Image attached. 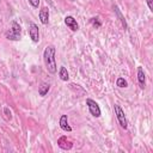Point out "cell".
<instances>
[{"label": "cell", "mask_w": 153, "mask_h": 153, "mask_svg": "<svg viewBox=\"0 0 153 153\" xmlns=\"http://www.w3.org/2000/svg\"><path fill=\"white\" fill-rule=\"evenodd\" d=\"M147 2V6L149 8V11H153V0H146Z\"/></svg>", "instance_id": "17"}, {"label": "cell", "mask_w": 153, "mask_h": 153, "mask_svg": "<svg viewBox=\"0 0 153 153\" xmlns=\"http://www.w3.org/2000/svg\"><path fill=\"white\" fill-rule=\"evenodd\" d=\"M71 1H73V0H71Z\"/></svg>", "instance_id": "19"}, {"label": "cell", "mask_w": 153, "mask_h": 153, "mask_svg": "<svg viewBox=\"0 0 153 153\" xmlns=\"http://www.w3.org/2000/svg\"><path fill=\"white\" fill-rule=\"evenodd\" d=\"M116 86L120 87V88H126V87H128V82H127V80L124 78L118 76L116 79Z\"/></svg>", "instance_id": "14"}, {"label": "cell", "mask_w": 153, "mask_h": 153, "mask_svg": "<svg viewBox=\"0 0 153 153\" xmlns=\"http://www.w3.org/2000/svg\"><path fill=\"white\" fill-rule=\"evenodd\" d=\"M27 32H29V36H30L31 41L33 43H38V41H39V29H38V25L35 24L33 22H30L29 23Z\"/></svg>", "instance_id": "5"}, {"label": "cell", "mask_w": 153, "mask_h": 153, "mask_svg": "<svg viewBox=\"0 0 153 153\" xmlns=\"http://www.w3.org/2000/svg\"><path fill=\"white\" fill-rule=\"evenodd\" d=\"M57 145H59L60 148H62V149H65V151H68V149H71V148L73 147L72 141H69L66 136H61V137L57 140Z\"/></svg>", "instance_id": "9"}, {"label": "cell", "mask_w": 153, "mask_h": 153, "mask_svg": "<svg viewBox=\"0 0 153 153\" xmlns=\"http://www.w3.org/2000/svg\"><path fill=\"white\" fill-rule=\"evenodd\" d=\"M90 23H91L96 29H99V27L102 26V22L99 20L98 17H93V18H91V19H90Z\"/></svg>", "instance_id": "15"}, {"label": "cell", "mask_w": 153, "mask_h": 153, "mask_svg": "<svg viewBox=\"0 0 153 153\" xmlns=\"http://www.w3.org/2000/svg\"><path fill=\"white\" fill-rule=\"evenodd\" d=\"M114 111H115V115H116V118H117V122H118L120 127L122 129H127L128 128V121H127V117L124 115L123 109L118 104H115L114 105Z\"/></svg>", "instance_id": "3"}, {"label": "cell", "mask_w": 153, "mask_h": 153, "mask_svg": "<svg viewBox=\"0 0 153 153\" xmlns=\"http://www.w3.org/2000/svg\"><path fill=\"white\" fill-rule=\"evenodd\" d=\"M29 1V4L33 7V8H38V6H39V0H27Z\"/></svg>", "instance_id": "16"}, {"label": "cell", "mask_w": 153, "mask_h": 153, "mask_svg": "<svg viewBox=\"0 0 153 153\" xmlns=\"http://www.w3.org/2000/svg\"><path fill=\"white\" fill-rule=\"evenodd\" d=\"M38 18L43 25H47L49 23V7L43 6L38 12Z\"/></svg>", "instance_id": "7"}, {"label": "cell", "mask_w": 153, "mask_h": 153, "mask_svg": "<svg viewBox=\"0 0 153 153\" xmlns=\"http://www.w3.org/2000/svg\"><path fill=\"white\" fill-rule=\"evenodd\" d=\"M59 78L62 81H68L69 80V73H68V71H67V68L65 66H61L59 68Z\"/></svg>", "instance_id": "12"}, {"label": "cell", "mask_w": 153, "mask_h": 153, "mask_svg": "<svg viewBox=\"0 0 153 153\" xmlns=\"http://www.w3.org/2000/svg\"><path fill=\"white\" fill-rule=\"evenodd\" d=\"M59 124H60V128L63 130V131H72V127L69 126L68 123V116L67 115H61L60 120H59Z\"/></svg>", "instance_id": "8"}, {"label": "cell", "mask_w": 153, "mask_h": 153, "mask_svg": "<svg viewBox=\"0 0 153 153\" xmlns=\"http://www.w3.org/2000/svg\"><path fill=\"white\" fill-rule=\"evenodd\" d=\"M86 105H87V108H88L90 114H91L93 117H96V118L100 117L102 111H100V108H99V105H98V103H97L96 100H93V99H91V98H86Z\"/></svg>", "instance_id": "4"}, {"label": "cell", "mask_w": 153, "mask_h": 153, "mask_svg": "<svg viewBox=\"0 0 153 153\" xmlns=\"http://www.w3.org/2000/svg\"><path fill=\"white\" fill-rule=\"evenodd\" d=\"M114 11H115V13H116V16H117L118 20L121 22V24H122V27H123L124 30H127V29H128V24H127V22H126V18L123 17L122 12L120 11V8H118L116 5H114Z\"/></svg>", "instance_id": "11"}, {"label": "cell", "mask_w": 153, "mask_h": 153, "mask_svg": "<svg viewBox=\"0 0 153 153\" xmlns=\"http://www.w3.org/2000/svg\"><path fill=\"white\" fill-rule=\"evenodd\" d=\"M137 81H139L140 87L145 88V86H146V75H145V72H143L142 67H137Z\"/></svg>", "instance_id": "10"}, {"label": "cell", "mask_w": 153, "mask_h": 153, "mask_svg": "<svg viewBox=\"0 0 153 153\" xmlns=\"http://www.w3.org/2000/svg\"><path fill=\"white\" fill-rule=\"evenodd\" d=\"M55 54H56V49L53 44L47 45L44 51H43V61H44V65H45L48 73H50V74L57 73V65H56Z\"/></svg>", "instance_id": "1"}, {"label": "cell", "mask_w": 153, "mask_h": 153, "mask_svg": "<svg viewBox=\"0 0 153 153\" xmlns=\"http://www.w3.org/2000/svg\"><path fill=\"white\" fill-rule=\"evenodd\" d=\"M63 22H65L66 26H67L68 29H71L73 32H75V31L79 30V24H78L76 19H75L73 16H66L65 19H63Z\"/></svg>", "instance_id": "6"}, {"label": "cell", "mask_w": 153, "mask_h": 153, "mask_svg": "<svg viewBox=\"0 0 153 153\" xmlns=\"http://www.w3.org/2000/svg\"><path fill=\"white\" fill-rule=\"evenodd\" d=\"M4 112H5V114H6V116L11 120V117H12V116H11V111H10V109H8V108H4Z\"/></svg>", "instance_id": "18"}, {"label": "cell", "mask_w": 153, "mask_h": 153, "mask_svg": "<svg viewBox=\"0 0 153 153\" xmlns=\"http://www.w3.org/2000/svg\"><path fill=\"white\" fill-rule=\"evenodd\" d=\"M49 90H50V84L49 82H42L38 87V94L41 97H44L49 92Z\"/></svg>", "instance_id": "13"}, {"label": "cell", "mask_w": 153, "mask_h": 153, "mask_svg": "<svg viewBox=\"0 0 153 153\" xmlns=\"http://www.w3.org/2000/svg\"><path fill=\"white\" fill-rule=\"evenodd\" d=\"M20 36H22V27L19 23H17L16 20H12L8 30L5 32V37L8 41H19Z\"/></svg>", "instance_id": "2"}]
</instances>
